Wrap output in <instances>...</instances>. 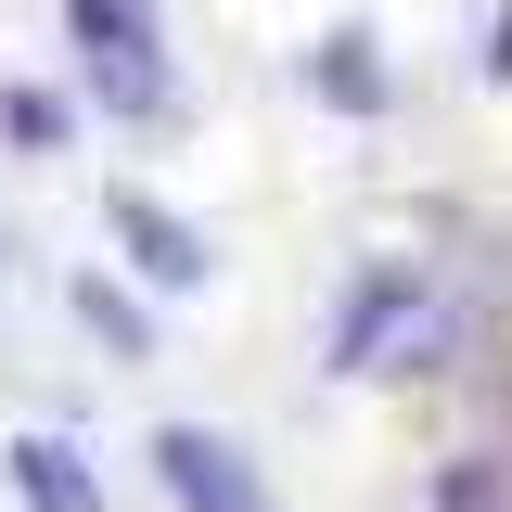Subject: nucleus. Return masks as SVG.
Wrapping results in <instances>:
<instances>
[{"label": "nucleus", "mask_w": 512, "mask_h": 512, "mask_svg": "<svg viewBox=\"0 0 512 512\" xmlns=\"http://www.w3.org/2000/svg\"><path fill=\"white\" fill-rule=\"evenodd\" d=\"M320 90H333L346 116H372V103H384V64H372V39H333V52H320Z\"/></svg>", "instance_id": "obj_4"}, {"label": "nucleus", "mask_w": 512, "mask_h": 512, "mask_svg": "<svg viewBox=\"0 0 512 512\" xmlns=\"http://www.w3.org/2000/svg\"><path fill=\"white\" fill-rule=\"evenodd\" d=\"M64 13H77V39H90V52H154L141 0H64Z\"/></svg>", "instance_id": "obj_6"}, {"label": "nucleus", "mask_w": 512, "mask_h": 512, "mask_svg": "<svg viewBox=\"0 0 512 512\" xmlns=\"http://www.w3.org/2000/svg\"><path fill=\"white\" fill-rule=\"evenodd\" d=\"M77 320H90V333H103V346H116V359H141V346H154V320L128 308L116 282H77Z\"/></svg>", "instance_id": "obj_5"}, {"label": "nucleus", "mask_w": 512, "mask_h": 512, "mask_svg": "<svg viewBox=\"0 0 512 512\" xmlns=\"http://www.w3.org/2000/svg\"><path fill=\"white\" fill-rule=\"evenodd\" d=\"M116 244L141 256L154 282H180V295H192V282H205V231H192V218H167L154 192H128V180H116Z\"/></svg>", "instance_id": "obj_2"}, {"label": "nucleus", "mask_w": 512, "mask_h": 512, "mask_svg": "<svg viewBox=\"0 0 512 512\" xmlns=\"http://www.w3.org/2000/svg\"><path fill=\"white\" fill-rule=\"evenodd\" d=\"M154 474H167L192 512H269V500H256V474L205 436V423H167V436H154Z\"/></svg>", "instance_id": "obj_1"}, {"label": "nucleus", "mask_w": 512, "mask_h": 512, "mask_svg": "<svg viewBox=\"0 0 512 512\" xmlns=\"http://www.w3.org/2000/svg\"><path fill=\"white\" fill-rule=\"evenodd\" d=\"M13 487H26L39 512H103V487L77 474V448H64V436H26V448H13Z\"/></svg>", "instance_id": "obj_3"}, {"label": "nucleus", "mask_w": 512, "mask_h": 512, "mask_svg": "<svg viewBox=\"0 0 512 512\" xmlns=\"http://www.w3.org/2000/svg\"><path fill=\"white\" fill-rule=\"evenodd\" d=\"M0 116H13V141H64V103H52V90H13Z\"/></svg>", "instance_id": "obj_7"}]
</instances>
